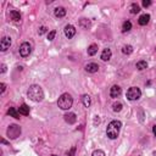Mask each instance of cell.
<instances>
[{
	"label": "cell",
	"mask_w": 156,
	"mask_h": 156,
	"mask_svg": "<svg viewBox=\"0 0 156 156\" xmlns=\"http://www.w3.org/2000/svg\"><path fill=\"white\" fill-rule=\"evenodd\" d=\"M7 113L10 115L11 117H13V118H17V120H18V118H20V112H18L15 107H10V109H9Z\"/></svg>",
	"instance_id": "cell-17"
},
{
	"label": "cell",
	"mask_w": 156,
	"mask_h": 156,
	"mask_svg": "<svg viewBox=\"0 0 156 156\" xmlns=\"http://www.w3.org/2000/svg\"><path fill=\"white\" fill-rule=\"evenodd\" d=\"M11 47V38L10 37H3L0 40V50L1 51H6L7 49H10Z\"/></svg>",
	"instance_id": "cell-7"
},
{
	"label": "cell",
	"mask_w": 156,
	"mask_h": 156,
	"mask_svg": "<svg viewBox=\"0 0 156 156\" xmlns=\"http://www.w3.org/2000/svg\"><path fill=\"white\" fill-rule=\"evenodd\" d=\"M45 32H47V27L42 26V27H40V28L38 29V34H39V35H42V34H44V33H45Z\"/></svg>",
	"instance_id": "cell-28"
},
{
	"label": "cell",
	"mask_w": 156,
	"mask_h": 156,
	"mask_svg": "<svg viewBox=\"0 0 156 156\" xmlns=\"http://www.w3.org/2000/svg\"><path fill=\"white\" fill-rule=\"evenodd\" d=\"M149 21H150V15H148V13H144V15H141L139 17V20H138V23L140 26H146L149 23Z\"/></svg>",
	"instance_id": "cell-13"
},
{
	"label": "cell",
	"mask_w": 156,
	"mask_h": 156,
	"mask_svg": "<svg viewBox=\"0 0 156 156\" xmlns=\"http://www.w3.org/2000/svg\"><path fill=\"white\" fill-rule=\"evenodd\" d=\"M73 99L68 93H63L57 100V105L61 110H70L72 107Z\"/></svg>",
	"instance_id": "cell-3"
},
{
	"label": "cell",
	"mask_w": 156,
	"mask_h": 156,
	"mask_svg": "<svg viewBox=\"0 0 156 156\" xmlns=\"http://www.w3.org/2000/svg\"><path fill=\"white\" fill-rule=\"evenodd\" d=\"M63 118H65V121L68 125H73V123H76V121H77V116H76V113H73V112L66 113L65 116H63Z\"/></svg>",
	"instance_id": "cell-10"
},
{
	"label": "cell",
	"mask_w": 156,
	"mask_h": 156,
	"mask_svg": "<svg viewBox=\"0 0 156 156\" xmlns=\"http://www.w3.org/2000/svg\"><path fill=\"white\" fill-rule=\"evenodd\" d=\"M82 103H83V105L85 107H89L90 104H91V99L89 95H83L82 96Z\"/></svg>",
	"instance_id": "cell-19"
},
{
	"label": "cell",
	"mask_w": 156,
	"mask_h": 156,
	"mask_svg": "<svg viewBox=\"0 0 156 156\" xmlns=\"http://www.w3.org/2000/svg\"><path fill=\"white\" fill-rule=\"evenodd\" d=\"M148 67V62L146 61H139V62H137V68H138L139 71H143V70H145V68Z\"/></svg>",
	"instance_id": "cell-22"
},
{
	"label": "cell",
	"mask_w": 156,
	"mask_h": 156,
	"mask_svg": "<svg viewBox=\"0 0 156 156\" xmlns=\"http://www.w3.org/2000/svg\"><path fill=\"white\" fill-rule=\"evenodd\" d=\"M79 25H81L82 27H83L84 29H88L89 27H90V22H89L88 20H87V18H82V20L79 21Z\"/></svg>",
	"instance_id": "cell-24"
},
{
	"label": "cell",
	"mask_w": 156,
	"mask_h": 156,
	"mask_svg": "<svg viewBox=\"0 0 156 156\" xmlns=\"http://www.w3.org/2000/svg\"><path fill=\"white\" fill-rule=\"evenodd\" d=\"M96 53H98V45H96V44H91L90 47L88 48V55H90V56H94Z\"/></svg>",
	"instance_id": "cell-18"
},
{
	"label": "cell",
	"mask_w": 156,
	"mask_h": 156,
	"mask_svg": "<svg viewBox=\"0 0 156 156\" xmlns=\"http://www.w3.org/2000/svg\"><path fill=\"white\" fill-rule=\"evenodd\" d=\"M6 72V65H1V73Z\"/></svg>",
	"instance_id": "cell-32"
},
{
	"label": "cell",
	"mask_w": 156,
	"mask_h": 156,
	"mask_svg": "<svg viewBox=\"0 0 156 156\" xmlns=\"http://www.w3.org/2000/svg\"><path fill=\"white\" fill-rule=\"evenodd\" d=\"M121 94H122V89H121L120 85H112L111 87V89H110V96H111V98L116 99Z\"/></svg>",
	"instance_id": "cell-8"
},
{
	"label": "cell",
	"mask_w": 156,
	"mask_h": 156,
	"mask_svg": "<svg viewBox=\"0 0 156 156\" xmlns=\"http://www.w3.org/2000/svg\"><path fill=\"white\" fill-rule=\"evenodd\" d=\"M55 35H56V31H51L48 33V40H53L55 38Z\"/></svg>",
	"instance_id": "cell-27"
},
{
	"label": "cell",
	"mask_w": 156,
	"mask_h": 156,
	"mask_svg": "<svg viewBox=\"0 0 156 156\" xmlns=\"http://www.w3.org/2000/svg\"><path fill=\"white\" fill-rule=\"evenodd\" d=\"M121 127H122V123L120 121H117V120L111 121L106 128V135L110 139H116L118 137V134H120Z\"/></svg>",
	"instance_id": "cell-2"
},
{
	"label": "cell",
	"mask_w": 156,
	"mask_h": 156,
	"mask_svg": "<svg viewBox=\"0 0 156 156\" xmlns=\"http://www.w3.org/2000/svg\"><path fill=\"white\" fill-rule=\"evenodd\" d=\"M122 53L125 55H129L133 53V47L132 45H125V47L122 48Z\"/></svg>",
	"instance_id": "cell-23"
},
{
	"label": "cell",
	"mask_w": 156,
	"mask_h": 156,
	"mask_svg": "<svg viewBox=\"0 0 156 156\" xmlns=\"http://www.w3.org/2000/svg\"><path fill=\"white\" fill-rule=\"evenodd\" d=\"M153 133H154V135L156 137V125H155V126L153 127Z\"/></svg>",
	"instance_id": "cell-33"
},
{
	"label": "cell",
	"mask_w": 156,
	"mask_h": 156,
	"mask_svg": "<svg viewBox=\"0 0 156 156\" xmlns=\"http://www.w3.org/2000/svg\"><path fill=\"white\" fill-rule=\"evenodd\" d=\"M27 95H28V98L31 100H33V101H42L44 99V91L42 89V87L38 85V84H33L29 87L28 91H27Z\"/></svg>",
	"instance_id": "cell-1"
},
{
	"label": "cell",
	"mask_w": 156,
	"mask_h": 156,
	"mask_svg": "<svg viewBox=\"0 0 156 156\" xmlns=\"http://www.w3.org/2000/svg\"><path fill=\"white\" fill-rule=\"evenodd\" d=\"M91 156H105V153L103 150H95L93 154H91Z\"/></svg>",
	"instance_id": "cell-26"
},
{
	"label": "cell",
	"mask_w": 156,
	"mask_h": 156,
	"mask_svg": "<svg viewBox=\"0 0 156 156\" xmlns=\"http://www.w3.org/2000/svg\"><path fill=\"white\" fill-rule=\"evenodd\" d=\"M122 107H123V105L121 103H115L112 105V110H113L115 112H120L121 110H122Z\"/></svg>",
	"instance_id": "cell-25"
},
{
	"label": "cell",
	"mask_w": 156,
	"mask_h": 156,
	"mask_svg": "<svg viewBox=\"0 0 156 156\" xmlns=\"http://www.w3.org/2000/svg\"><path fill=\"white\" fill-rule=\"evenodd\" d=\"M151 5V1H150V0H144V1H143V6L144 7H148V6H150Z\"/></svg>",
	"instance_id": "cell-30"
},
{
	"label": "cell",
	"mask_w": 156,
	"mask_h": 156,
	"mask_svg": "<svg viewBox=\"0 0 156 156\" xmlns=\"http://www.w3.org/2000/svg\"><path fill=\"white\" fill-rule=\"evenodd\" d=\"M140 11V7H139V5L138 4H132V5L129 6V12L131 13H133V15H135V13H138Z\"/></svg>",
	"instance_id": "cell-20"
},
{
	"label": "cell",
	"mask_w": 156,
	"mask_h": 156,
	"mask_svg": "<svg viewBox=\"0 0 156 156\" xmlns=\"http://www.w3.org/2000/svg\"><path fill=\"white\" fill-rule=\"evenodd\" d=\"M132 29V23L129 21H125L123 22V26H122V32H129Z\"/></svg>",
	"instance_id": "cell-21"
},
{
	"label": "cell",
	"mask_w": 156,
	"mask_h": 156,
	"mask_svg": "<svg viewBox=\"0 0 156 156\" xmlns=\"http://www.w3.org/2000/svg\"><path fill=\"white\" fill-rule=\"evenodd\" d=\"M5 89H6L5 83H0V93L4 94V91H5Z\"/></svg>",
	"instance_id": "cell-29"
},
{
	"label": "cell",
	"mask_w": 156,
	"mask_h": 156,
	"mask_svg": "<svg viewBox=\"0 0 156 156\" xmlns=\"http://www.w3.org/2000/svg\"><path fill=\"white\" fill-rule=\"evenodd\" d=\"M54 13H55V16H56V17L61 18V17H63V16L66 15V10H65V7L59 6V7H56V9L54 10Z\"/></svg>",
	"instance_id": "cell-14"
},
{
	"label": "cell",
	"mask_w": 156,
	"mask_h": 156,
	"mask_svg": "<svg viewBox=\"0 0 156 156\" xmlns=\"http://www.w3.org/2000/svg\"><path fill=\"white\" fill-rule=\"evenodd\" d=\"M111 56H112V53H111V50L107 48V49H104V50H103L100 59H101L103 61H109L110 59H111Z\"/></svg>",
	"instance_id": "cell-12"
},
{
	"label": "cell",
	"mask_w": 156,
	"mask_h": 156,
	"mask_svg": "<svg viewBox=\"0 0 156 156\" xmlns=\"http://www.w3.org/2000/svg\"><path fill=\"white\" fill-rule=\"evenodd\" d=\"M141 96V90L138 88V87H131L127 91V98L131 101H134V100H138Z\"/></svg>",
	"instance_id": "cell-4"
},
{
	"label": "cell",
	"mask_w": 156,
	"mask_h": 156,
	"mask_svg": "<svg viewBox=\"0 0 156 156\" xmlns=\"http://www.w3.org/2000/svg\"><path fill=\"white\" fill-rule=\"evenodd\" d=\"M32 51V47H31V44L29 43H22L21 44V47H20V55L22 57H27V56H29V54Z\"/></svg>",
	"instance_id": "cell-6"
},
{
	"label": "cell",
	"mask_w": 156,
	"mask_h": 156,
	"mask_svg": "<svg viewBox=\"0 0 156 156\" xmlns=\"http://www.w3.org/2000/svg\"><path fill=\"white\" fill-rule=\"evenodd\" d=\"M75 151H76V148H72V150H71V151H68L67 155H68V156H73V154H75Z\"/></svg>",
	"instance_id": "cell-31"
},
{
	"label": "cell",
	"mask_w": 156,
	"mask_h": 156,
	"mask_svg": "<svg viewBox=\"0 0 156 156\" xmlns=\"http://www.w3.org/2000/svg\"><path fill=\"white\" fill-rule=\"evenodd\" d=\"M85 71L89 72V73L98 72L99 71V65H98V63H95V62H90V63H88V65L85 66Z\"/></svg>",
	"instance_id": "cell-11"
},
{
	"label": "cell",
	"mask_w": 156,
	"mask_h": 156,
	"mask_svg": "<svg viewBox=\"0 0 156 156\" xmlns=\"http://www.w3.org/2000/svg\"><path fill=\"white\" fill-rule=\"evenodd\" d=\"M10 16H11V20L15 21V22H18V21L21 20V13L18 12V11H16V10L10 11Z\"/></svg>",
	"instance_id": "cell-16"
},
{
	"label": "cell",
	"mask_w": 156,
	"mask_h": 156,
	"mask_svg": "<svg viewBox=\"0 0 156 156\" xmlns=\"http://www.w3.org/2000/svg\"><path fill=\"white\" fill-rule=\"evenodd\" d=\"M63 32H65V35L67 37L68 39H71V38H73L75 37V34H76V28L73 27L72 25H67L66 27H65V29H63Z\"/></svg>",
	"instance_id": "cell-9"
},
{
	"label": "cell",
	"mask_w": 156,
	"mask_h": 156,
	"mask_svg": "<svg viewBox=\"0 0 156 156\" xmlns=\"http://www.w3.org/2000/svg\"><path fill=\"white\" fill-rule=\"evenodd\" d=\"M6 134H7V137H9V139H16L17 137H20V134H21V128H20V126H17V125L9 126L7 131H6Z\"/></svg>",
	"instance_id": "cell-5"
},
{
	"label": "cell",
	"mask_w": 156,
	"mask_h": 156,
	"mask_svg": "<svg viewBox=\"0 0 156 156\" xmlns=\"http://www.w3.org/2000/svg\"><path fill=\"white\" fill-rule=\"evenodd\" d=\"M18 112L20 115H23V116H27V115H29V107L27 106L26 104H22L20 109H18Z\"/></svg>",
	"instance_id": "cell-15"
}]
</instances>
